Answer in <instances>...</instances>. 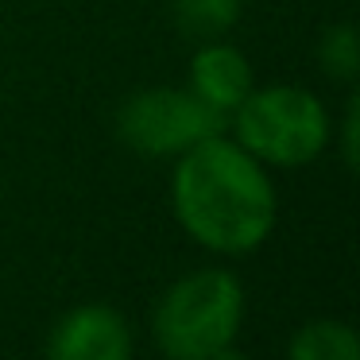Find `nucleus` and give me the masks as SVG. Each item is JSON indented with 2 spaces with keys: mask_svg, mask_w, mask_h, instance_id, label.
Here are the masks:
<instances>
[{
  "mask_svg": "<svg viewBox=\"0 0 360 360\" xmlns=\"http://www.w3.org/2000/svg\"><path fill=\"white\" fill-rule=\"evenodd\" d=\"M210 360H244V356H240V352L233 349V345H225V349H217V352H213Z\"/></svg>",
  "mask_w": 360,
  "mask_h": 360,
  "instance_id": "9b49d317",
  "label": "nucleus"
},
{
  "mask_svg": "<svg viewBox=\"0 0 360 360\" xmlns=\"http://www.w3.org/2000/svg\"><path fill=\"white\" fill-rule=\"evenodd\" d=\"M179 27L194 39H213L240 20V0H174Z\"/></svg>",
  "mask_w": 360,
  "mask_h": 360,
  "instance_id": "6e6552de",
  "label": "nucleus"
},
{
  "mask_svg": "<svg viewBox=\"0 0 360 360\" xmlns=\"http://www.w3.org/2000/svg\"><path fill=\"white\" fill-rule=\"evenodd\" d=\"M244 290L233 271L205 267L179 279L155 310V341L167 360H210L236 341Z\"/></svg>",
  "mask_w": 360,
  "mask_h": 360,
  "instance_id": "f03ea898",
  "label": "nucleus"
},
{
  "mask_svg": "<svg viewBox=\"0 0 360 360\" xmlns=\"http://www.w3.org/2000/svg\"><path fill=\"white\" fill-rule=\"evenodd\" d=\"M236 140L252 159L275 167H302L321 155L329 140V117L310 89L271 86L236 105Z\"/></svg>",
  "mask_w": 360,
  "mask_h": 360,
  "instance_id": "7ed1b4c3",
  "label": "nucleus"
},
{
  "mask_svg": "<svg viewBox=\"0 0 360 360\" xmlns=\"http://www.w3.org/2000/svg\"><path fill=\"white\" fill-rule=\"evenodd\" d=\"M190 94L205 101L213 112L233 117L236 105L252 94V66L229 43H210L190 63Z\"/></svg>",
  "mask_w": 360,
  "mask_h": 360,
  "instance_id": "423d86ee",
  "label": "nucleus"
},
{
  "mask_svg": "<svg viewBox=\"0 0 360 360\" xmlns=\"http://www.w3.org/2000/svg\"><path fill=\"white\" fill-rule=\"evenodd\" d=\"M345 163L356 167V101L349 105V117H345Z\"/></svg>",
  "mask_w": 360,
  "mask_h": 360,
  "instance_id": "9d476101",
  "label": "nucleus"
},
{
  "mask_svg": "<svg viewBox=\"0 0 360 360\" xmlns=\"http://www.w3.org/2000/svg\"><path fill=\"white\" fill-rule=\"evenodd\" d=\"M225 128V117L198 101L190 89H143L120 109V136L143 155H174L210 140Z\"/></svg>",
  "mask_w": 360,
  "mask_h": 360,
  "instance_id": "20e7f679",
  "label": "nucleus"
},
{
  "mask_svg": "<svg viewBox=\"0 0 360 360\" xmlns=\"http://www.w3.org/2000/svg\"><path fill=\"white\" fill-rule=\"evenodd\" d=\"M174 213L213 252H252L275 225V186L240 143L210 136L182 151L174 171Z\"/></svg>",
  "mask_w": 360,
  "mask_h": 360,
  "instance_id": "f257e3e1",
  "label": "nucleus"
},
{
  "mask_svg": "<svg viewBox=\"0 0 360 360\" xmlns=\"http://www.w3.org/2000/svg\"><path fill=\"white\" fill-rule=\"evenodd\" d=\"M290 360H360V337L345 321L318 318L290 337Z\"/></svg>",
  "mask_w": 360,
  "mask_h": 360,
  "instance_id": "0eeeda50",
  "label": "nucleus"
},
{
  "mask_svg": "<svg viewBox=\"0 0 360 360\" xmlns=\"http://www.w3.org/2000/svg\"><path fill=\"white\" fill-rule=\"evenodd\" d=\"M132 333L109 306H78L55 326L47 360H128Z\"/></svg>",
  "mask_w": 360,
  "mask_h": 360,
  "instance_id": "39448f33",
  "label": "nucleus"
},
{
  "mask_svg": "<svg viewBox=\"0 0 360 360\" xmlns=\"http://www.w3.org/2000/svg\"><path fill=\"white\" fill-rule=\"evenodd\" d=\"M318 58L326 66L329 78H341V82H352L360 70V43H356V27L341 24V27H329L321 35V47H318Z\"/></svg>",
  "mask_w": 360,
  "mask_h": 360,
  "instance_id": "1a4fd4ad",
  "label": "nucleus"
}]
</instances>
